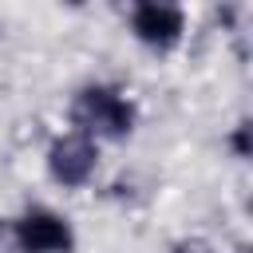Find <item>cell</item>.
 Segmentation results:
<instances>
[{
	"instance_id": "1",
	"label": "cell",
	"mask_w": 253,
	"mask_h": 253,
	"mask_svg": "<svg viewBox=\"0 0 253 253\" xmlns=\"http://www.w3.org/2000/svg\"><path fill=\"white\" fill-rule=\"evenodd\" d=\"M71 115L79 123V134H87V138L91 134L123 138L134 126V107L119 91H111V87H83L79 99H75V107H71Z\"/></svg>"
},
{
	"instance_id": "2",
	"label": "cell",
	"mask_w": 253,
	"mask_h": 253,
	"mask_svg": "<svg viewBox=\"0 0 253 253\" xmlns=\"http://www.w3.org/2000/svg\"><path fill=\"white\" fill-rule=\"evenodd\" d=\"M71 229L51 210H32L16 221V245L24 253H71Z\"/></svg>"
},
{
	"instance_id": "3",
	"label": "cell",
	"mask_w": 253,
	"mask_h": 253,
	"mask_svg": "<svg viewBox=\"0 0 253 253\" xmlns=\"http://www.w3.org/2000/svg\"><path fill=\"white\" fill-rule=\"evenodd\" d=\"M47 166H51V178L63 182V186H83L95 170V142L87 134H63L51 154H47Z\"/></svg>"
},
{
	"instance_id": "4",
	"label": "cell",
	"mask_w": 253,
	"mask_h": 253,
	"mask_svg": "<svg viewBox=\"0 0 253 253\" xmlns=\"http://www.w3.org/2000/svg\"><path fill=\"white\" fill-rule=\"evenodd\" d=\"M130 24H134V36L150 47H170L182 36V12L170 4H138Z\"/></svg>"
},
{
	"instance_id": "5",
	"label": "cell",
	"mask_w": 253,
	"mask_h": 253,
	"mask_svg": "<svg viewBox=\"0 0 253 253\" xmlns=\"http://www.w3.org/2000/svg\"><path fill=\"white\" fill-rule=\"evenodd\" d=\"M233 146H237V154H241V158L249 154V126H245V123L237 126V134H233Z\"/></svg>"
},
{
	"instance_id": "6",
	"label": "cell",
	"mask_w": 253,
	"mask_h": 253,
	"mask_svg": "<svg viewBox=\"0 0 253 253\" xmlns=\"http://www.w3.org/2000/svg\"><path fill=\"white\" fill-rule=\"evenodd\" d=\"M174 253H210V245H206V241H182Z\"/></svg>"
}]
</instances>
